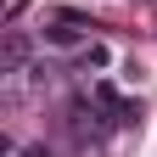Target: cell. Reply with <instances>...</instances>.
<instances>
[{
	"label": "cell",
	"mask_w": 157,
	"mask_h": 157,
	"mask_svg": "<svg viewBox=\"0 0 157 157\" xmlns=\"http://www.w3.org/2000/svg\"><path fill=\"white\" fill-rule=\"evenodd\" d=\"M28 157H51V151H45V146H28Z\"/></svg>",
	"instance_id": "3"
},
{
	"label": "cell",
	"mask_w": 157,
	"mask_h": 157,
	"mask_svg": "<svg viewBox=\"0 0 157 157\" xmlns=\"http://www.w3.org/2000/svg\"><path fill=\"white\" fill-rule=\"evenodd\" d=\"M84 62L90 67H107V45H84Z\"/></svg>",
	"instance_id": "2"
},
{
	"label": "cell",
	"mask_w": 157,
	"mask_h": 157,
	"mask_svg": "<svg viewBox=\"0 0 157 157\" xmlns=\"http://www.w3.org/2000/svg\"><path fill=\"white\" fill-rule=\"evenodd\" d=\"M23 56H28V45H23V34H11V45H6V67H23Z\"/></svg>",
	"instance_id": "1"
}]
</instances>
